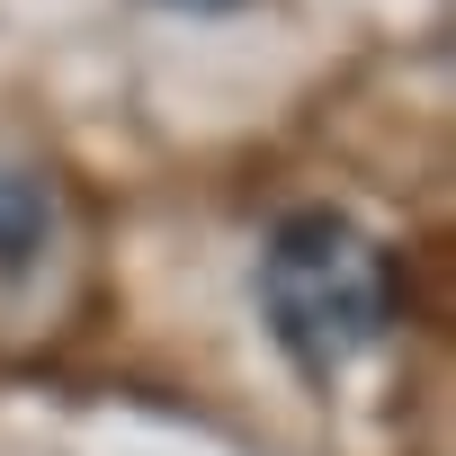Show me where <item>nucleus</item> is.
Segmentation results:
<instances>
[{
    "instance_id": "2",
    "label": "nucleus",
    "mask_w": 456,
    "mask_h": 456,
    "mask_svg": "<svg viewBox=\"0 0 456 456\" xmlns=\"http://www.w3.org/2000/svg\"><path fill=\"white\" fill-rule=\"evenodd\" d=\"M45 242H54V188H45L37 170H10V161H0V278L37 269Z\"/></svg>"
},
{
    "instance_id": "1",
    "label": "nucleus",
    "mask_w": 456,
    "mask_h": 456,
    "mask_svg": "<svg viewBox=\"0 0 456 456\" xmlns=\"http://www.w3.org/2000/svg\"><path fill=\"white\" fill-rule=\"evenodd\" d=\"M260 305L278 349L305 376H331L394 331V260L340 206H296L260 251Z\"/></svg>"
}]
</instances>
